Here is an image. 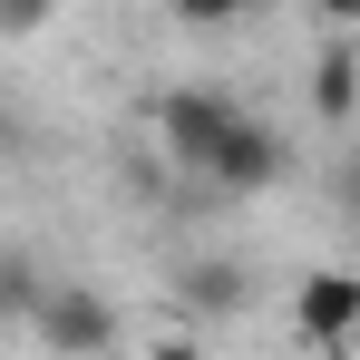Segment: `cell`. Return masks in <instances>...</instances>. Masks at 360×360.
I'll return each instance as SVG.
<instances>
[{
    "label": "cell",
    "mask_w": 360,
    "mask_h": 360,
    "mask_svg": "<svg viewBox=\"0 0 360 360\" xmlns=\"http://www.w3.org/2000/svg\"><path fill=\"white\" fill-rule=\"evenodd\" d=\"M292 331L311 351H351L360 331V273H302L292 283Z\"/></svg>",
    "instance_id": "cell-3"
},
{
    "label": "cell",
    "mask_w": 360,
    "mask_h": 360,
    "mask_svg": "<svg viewBox=\"0 0 360 360\" xmlns=\"http://www.w3.org/2000/svg\"><path fill=\"white\" fill-rule=\"evenodd\" d=\"M146 360H205V351H195L185 331H166V341H156V351H146Z\"/></svg>",
    "instance_id": "cell-7"
},
{
    "label": "cell",
    "mask_w": 360,
    "mask_h": 360,
    "mask_svg": "<svg viewBox=\"0 0 360 360\" xmlns=\"http://www.w3.org/2000/svg\"><path fill=\"white\" fill-rule=\"evenodd\" d=\"M351 351H360V331H351Z\"/></svg>",
    "instance_id": "cell-8"
},
{
    "label": "cell",
    "mask_w": 360,
    "mask_h": 360,
    "mask_svg": "<svg viewBox=\"0 0 360 360\" xmlns=\"http://www.w3.org/2000/svg\"><path fill=\"white\" fill-rule=\"evenodd\" d=\"M243 263H185V283H176V302L195 311V321H224V311H243Z\"/></svg>",
    "instance_id": "cell-5"
},
{
    "label": "cell",
    "mask_w": 360,
    "mask_h": 360,
    "mask_svg": "<svg viewBox=\"0 0 360 360\" xmlns=\"http://www.w3.org/2000/svg\"><path fill=\"white\" fill-rule=\"evenodd\" d=\"M30 331H39L59 360H98L108 341H117V302L98 292V283H49L39 311H30Z\"/></svg>",
    "instance_id": "cell-2"
},
{
    "label": "cell",
    "mask_w": 360,
    "mask_h": 360,
    "mask_svg": "<svg viewBox=\"0 0 360 360\" xmlns=\"http://www.w3.org/2000/svg\"><path fill=\"white\" fill-rule=\"evenodd\" d=\"M156 136H166V156H176L185 176L224 185V195H263V185L283 176V136L253 117L243 98H224V88H166Z\"/></svg>",
    "instance_id": "cell-1"
},
{
    "label": "cell",
    "mask_w": 360,
    "mask_h": 360,
    "mask_svg": "<svg viewBox=\"0 0 360 360\" xmlns=\"http://www.w3.org/2000/svg\"><path fill=\"white\" fill-rule=\"evenodd\" d=\"M311 108H321L331 127L360 117V39H331V49H321V68H311Z\"/></svg>",
    "instance_id": "cell-4"
},
{
    "label": "cell",
    "mask_w": 360,
    "mask_h": 360,
    "mask_svg": "<svg viewBox=\"0 0 360 360\" xmlns=\"http://www.w3.org/2000/svg\"><path fill=\"white\" fill-rule=\"evenodd\" d=\"M39 292H49V283H39V263L0 243V321H30V311H39Z\"/></svg>",
    "instance_id": "cell-6"
}]
</instances>
